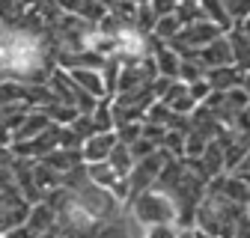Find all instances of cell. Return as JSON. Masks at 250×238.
I'll list each match as a JSON object with an SVG mask.
<instances>
[{
	"label": "cell",
	"instance_id": "obj_1",
	"mask_svg": "<svg viewBox=\"0 0 250 238\" xmlns=\"http://www.w3.org/2000/svg\"><path fill=\"white\" fill-rule=\"evenodd\" d=\"M125 212H128V218L140 226H161V223H173L179 220V212H176V202L161 194V191H143L137 194L134 199L125 202Z\"/></svg>",
	"mask_w": 250,
	"mask_h": 238
},
{
	"label": "cell",
	"instance_id": "obj_2",
	"mask_svg": "<svg viewBox=\"0 0 250 238\" xmlns=\"http://www.w3.org/2000/svg\"><path fill=\"white\" fill-rule=\"evenodd\" d=\"M167 158H173V155H167L164 149H158V152H152V155L134 161L131 173L125 176V191H128V199H134L137 194L155 188V182H158V173L164 170V161H167ZM128 199H125V202H128Z\"/></svg>",
	"mask_w": 250,
	"mask_h": 238
},
{
	"label": "cell",
	"instance_id": "obj_3",
	"mask_svg": "<svg viewBox=\"0 0 250 238\" xmlns=\"http://www.w3.org/2000/svg\"><path fill=\"white\" fill-rule=\"evenodd\" d=\"M191 60H194V63H197L203 72L232 66V48H229V39H227V36H217L214 42H208L206 48H200Z\"/></svg>",
	"mask_w": 250,
	"mask_h": 238
},
{
	"label": "cell",
	"instance_id": "obj_4",
	"mask_svg": "<svg viewBox=\"0 0 250 238\" xmlns=\"http://www.w3.org/2000/svg\"><path fill=\"white\" fill-rule=\"evenodd\" d=\"M116 131H99V134H92L81 143V158L83 164H102L110 158L113 152V146H116Z\"/></svg>",
	"mask_w": 250,
	"mask_h": 238
},
{
	"label": "cell",
	"instance_id": "obj_5",
	"mask_svg": "<svg viewBox=\"0 0 250 238\" xmlns=\"http://www.w3.org/2000/svg\"><path fill=\"white\" fill-rule=\"evenodd\" d=\"M78 89H83V93L89 99H96V101H107V89H104V78L99 69H69L66 72Z\"/></svg>",
	"mask_w": 250,
	"mask_h": 238
},
{
	"label": "cell",
	"instance_id": "obj_6",
	"mask_svg": "<svg viewBox=\"0 0 250 238\" xmlns=\"http://www.w3.org/2000/svg\"><path fill=\"white\" fill-rule=\"evenodd\" d=\"M161 104H164L167 110H173L176 116H191V113L200 107V104L191 99V93H188V83H182V80H173V83H170V89L164 93Z\"/></svg>",
	"mask_w": 250,
	"mask_h": 238
},
{
	"label": "cell",
	"instance_id": "obj_7",
	"mask_svg": "<svg viewBox=\"0 0 250 238\" xmlns=\"http://www.w3.org/2000/svg\"><path fill=\"white\" fill-rule=\"evenodd\" d=\"M48 170H54L57 176H66V173H72V170H78L81 164H83V158H81V149H54V152H48L45 158H39Z\"/></svg>",
	"mask_w": 250,
	"mask_h": 238
},
{
	"label": "cell",
	"instance_id": "obj_8",
	"mask_svg": "<svg viewBox=\"0 0 250 238\" xmlns=\"http://www.w3.org/2000/svg\"><path fill=\"white\" fill-rule=\"evenodd\" d=\"M211 93H227V89H238L244 80V72H238L235 66H224V69H211L203 75Z\"/></svg>",
	"mask_w": 250,
	"mask_h": 238
},
{
	"label": "cell",
	"instance_id": "obj_9",
	"mask_svg": "<svg viewBox=\"0 0 250 238\" xmlns=\"http://www.w3.org/2000/svg\"><path fill=\"white\" fill-rule=\"evenodd\" d=\"M227 39H229V48H232V66L238 72H250V36L241 27H232Z\"/></svg>",
	"mask_w": 250,
	"mask_h": 238
},
{
	"label": "cell",
	"instance_id": "obj_10",
	"mask_svg": "<svg viewBox=\"0 0 250 238\" xmlns=\"http://www.w3.org/2000/svg\"><path fill=\"white\" fill-rule=\"evenodd\" d=\"M107 164H110V170H113L119 178L128 176L131 167H134V158H131V152H128V146L116 143V146H113V152H110V158H107Z\"/></svg>",
	"mask_w": 250,
	"mask_h": 238
},
{
	"label": "cell",
	"instance_id": "obj_11",
	"mask_svg": "<svg viewBox=\"0 0 250 238\" xmlns=\"http://www.w3.org/2000/svg\"><path fill=\"white\" fill-rule=\"evenodd\" d=\"M179 30H182V24L176 21V15H164V18L155 21V27H152V33H149V36H155L158 42H164V45H167L170 39H176Z\"/></svg>",
	"mask_w": 250,
	"mask_h": 238
},
{
	"label": "cell",
	"instance_id": "obj_12",
	"mask_svg": "<svg viewBox=\"0 0 250 238\" xmlns=\"http://www.w3.org/2000/svg\"><path fill=\"white\" fill-rule=\"evenodd\" d=\"M75 15H78L83 24H89V27H92V24H99V21L107 15V9H104V6H99V3H92V0H81V6H78V12H75Z\"/></svg>",
	"mask_w": 250,
	"mask_h": 238
},
{
	"label": "cell",
	"instance_id": "obj_13",
	"mask_svg": "<svg viewBox=\"0 0 250 238\" xmlns=\"http://www.w3.org/2000/svg\"><path fill=\"white\" fill-rule=\"evenodd\" d=\"M224 3V12L229 15V21L241 24L244 18H250V0H221Z\"/></svg>",
	"mask_w": 250,
	"mask_h": 238
},
{
	"label": "cell",
	"instance_id": "obj_14",
	"mask_svg": "<svg viewBox=\"0 0 250 238\" xmlns=\"http://www.w3.org/2000/svg\"><path fill=\"white\" fill-rule=\"evenodd\" d=\"M176 235H179V226L161 223V226H140L137 238H176Z\"/></svg>",
	"mask_w": 250,
	"mask_h": 238
},
{
	"label": "cell",
	"instance_id": "obj_15",
	"mask_svg": "<svg viewBox=\"0 0 250 238\" xmlns=\"http://www.w3.org/2000/svg\"><path fill=\"white\" fill-rule=\"evenodd\" d=\"M128 152H131V158H134V161H140V158H146V155H152V152H158V146H155L152 140H146V137L140 134V137L128 146Z\"/></svg>",
	"mask_w": 250,
	"mask_h": 238
},
{
	"label": "cell",
	"instance_id": "obj_16",
	"mask_svg": "<svg viewBox=\"0 0 250 238\" xmlns=\"http://www.w3.org/2000/svg\"><path fill=\"white\" fill-rule=\"evenodd\" d=\"M179 6V0H149V9L155 12V18H164V15H173Z\"/></svg>",
	"mask_w": 250,
	"mask_h": 238
},
{
	"label": "cell",
	"instance_id": "obj_17",
	"mask_svg": "<svg viewBox=\"0 0 250 238\" xmlns=\"http://www.w3.org/2000/svg\"><path fill=\"white\" fill-rule=\"evenodd\" d=\"M54 6H57L62 15H75L78 6H81V0H54Z\"/></svg>",
	"mask_w": 250,
	"mask_h": 238
},
{
	"label": "cell",
	"instance_id": "obj_18",
	"mask_svg": "<svg viewBox=\"0 0 250 238\" xmlns=\"http://www.w3.org/2000/svg\"><path fill=\"white\" fill-rule=\"evenodd\" d=\"M3 238H39V235H33V232H30V229H27V226L21 223V226H15V229H9V232H6Z\"/></svg>",
	"mask_w": 250,
	"mask_h": 238
},
{
	"label": "cell",
	"instance_id": "obj_19",
	"mask_svg": "<svg viewBox=\"0 0 250 238\" xmlns=\"http://www.w3.org/2000/svg\"><path fill=\"white\" fill-rule=\"evenodd\" d=\"M92 3H99V6H104V9H107V12H110V6H113V3H116V0H92Z\"/></svg>",
	"mask_w": 250,
	"mask_h": 238
},
{
	"label": "cell",
	"instance_id": "obj_20",
	"mask_svg": "<svg viewBox=\"0 0 250 238\" xmlns=\"http://www.w3.org/2000/svg\"><path fill=\"white\" fill-rule=\"evenodd\" d=\"M176 238H194V229H179Z\"/></svg>",
	"mask_w": 250,
	"mask_h": 238
},
{
	"label": "cell",
	"instance_id": "obj_21",
	"mask_svg": "<svg viewBox=\"0 0 250 238\" xmlns=\"http://www.w3.org/2000/svg\"><path fill=\"white\" fill-rule=\"evenodd\" d=\"M238 27H241V30H244V33H247V36H250V18H244V21H241V24H238Z\"/></svg>",
	"mask_w": 250,
	"mask_h": 238
},
{
	"label": "cell",
	"instance_id": "obj_22",
	"mask_svg": "<svg viewBox=\"0 0 250 238\" xmlns=\"http://www.w3.org/2000/svg\"><path fill=\"white\" fill-rule=\"evenodd\" d=\"M194 238H214V235H206V232H200V229H194Z\"/></svg>",
	"mask_w": 250,
	"mask_h": 238
},
{
	"label": "cell",
	"instance_id": "obj_23",
	"mask_svg": "<svg viewBox=\"0 0 250 238\" xmlns=\"http://www.w3.org/2000/svg\"><path fill=\"white\" fill-rule=\"evenodd\" d=\"M244 119L250 122V101H247V107H244Z\"/></svg>",
	"mask_w": 250,
	"mask_h": 238
},
{
	"label": "cell",
	"instance_id": "obj_24",
	"mask_svg": "<svg viewBox=\"0 0 250 238\" xmlns=\"http://www.w3.org/2000/svg\"><path fill=\"white\" fill-rule=\"evenodd\" d=\"M179 3H191V6H197V3H200V0H179Z\"/></svg>",
	"mask_w": 250,
	"mask_h": 238
},
{
	"label": "cell",
	"instance_id": "obj_25",
	"mask_svg": "<svg viewBox=\"0 0 250 238\" xmlns=\"http://www.w3.org/2000/svg\"><path fill=\"white\" fill-rule=\"evenodd\" d=\"M131 3H134V6H143V3H149V0H131Z\"/></svg>",
	"mask_w": 250,
	"mask_h": 238
},
{
	"label": "cell",
	"instance_id": "obj_26",
	"mask_svg": "<svg viewBox=\"0 0 250 238\" xmlns=\"http://www.w3.org/2000/svg\"><path fill=\"white\" fill-rule=\"evenodd\" d=\"M0 80H3V78H0Z\"/></svg>",
	"mask_w": 250,
	"mask_h": 238
}]
</instances>
